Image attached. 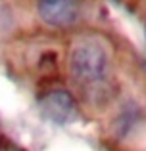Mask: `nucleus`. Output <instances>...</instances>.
Masks as SVG:
<instances>
[{
	"label": "nucleus",
	"mask_w": 146,
	"mask_h": 151,
	"mask_svg": "<svg viewBox=\"0 0 146 151\" xmlns=\"http://www.w3.org/2000/svg\"><path fill=\"white\" fill-rule=\"evenodd\" d=\"M81 2L79 0H38V15L46 25L68 27L77 21Z\"/></svg>",
	"instance_id": "obj_3"
},
{
	"label": "nucleus",
	"mask_w": 146,
	"mask_h": 151,
	"mask_svg": "<svg viewBox=\"0 0 146 151\" xmlns=\"http://www.w3.org/2000/svg\"><path fill=\"white\" fill-rule=\"evenodd\" d=\"M69 69L79 82H98L108 71V52L94 38L79 40L71 48Z\"/></svg>",
	"instance_id": "obj_1"
},
{
	"label": "nucleus",
	"mask_w": 146,
	"mask_h": 151,
	"mask_svg": "<svg viewBox=\"0 0 146 151\" xmlns=\"http://www.w3.org/2000/svg\"><path fill=\"white\" fill-rule=\"evenodd\" d=\"M41 113L44 119L52 121L54 124H69L77 117V107L71 94L65 90H52L44 94L41 100Z\"/></svg>",
	"instance_id": "obj_2"
}]
</instances>
